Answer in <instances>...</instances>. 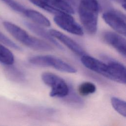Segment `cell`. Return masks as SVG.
<instances>
[{
    "instance_id": "obj_6",
    "label": "cell",
    "mask_w": 126,
    "mask_h": 126,
    "mask_svg": "<svg viewBox=\"0 0 126 126\" xmlns=\"http://www.w3.org/2000/svg\"><path fill=\"white\" fill-rule=\"evenodd\" d=\"M81 62L89 69L113 81L112 72L107 63L103 62L87 54L81 56Z\"/></svg>"
},
{
    "instance_id": "obj_17",
    "label": "cell",
    "mask_w": 126,
    "mask_h": 126,
    "mask_svg": "<svg viewBox=\"0 0 126 126\" xmlns=\"http://www.w3.org/2000/svg\"><path fill=\"white\" fill-rule=\"evenodd\" d=\"M96 90L95 85L90 82H83L80 84L78 87L79 94L83 96H87L94 94L96 91Z\"/></svg>"
},
{
    "instance_id": "obj_7",
    "label": "cell",
    "mask_w": 126,
    "mask_h": 126,
    "mask_svg": "<svg viewBox=\"0 0 126 126\" xmlns=\"http://www.w3.org/2000/svg\"><path fill=\"white\" fill-rule=\"evenodd\" d=\"M103 40L113 47L123 57H126V41L123 35L113 32L106 31L102 35Z\"/></svg>"
},
{
    "instance_id": "obj_21",
    "label": "cell",
    "mask_w": 126,
    "mask_h": 126,
    "mask_svg": "<svg viewBox=\"0 0 126 126\" xmlns=\"http://www.w3.org/2000/svg\"><path fill=\"white\" fill-rule=\"evenodd\" d=\"M68 95V97L67 98L68 101L70 103H82V100L73 92L71 93L70 92V89L68 94H67Z\"/></svg>"
},
{
    "instance_id": "obj_13",
    "label": "cell",
    "mask_w": 126,
    "mask_h": 126,
    "mask_svg": "<svg viewBox=\"0 0 126 126\" xmlns=\"http://www.w3.org/2000/svg\"><path fill=\"white\" fill-rule=\"evenodd\" d=\"M52 7L63 12L73 14L74 11L73 7L68 0H45Z\"/></svg>"
},
{
    "instance_id": "obj_8",
    "label": "cell",
    "mask_w": 126,
    "mask_h": 126,
    "mask_svg": "<svg viewBox=\"0 0 126 126\" xmlns=\"http://www.w3.org/2000/svg\"><path fill=\"white\" fill-rule=\"evenodd\" d=\"M102 58L110 66L114 77V81L126 84V69L125 66L121 63L106 55H102Z\"/></svg>"
},
{
    "instance_id": "obj_22",
    "label": "cell",
    "mask_w": 126,
    "mask_h": 126,
    "mask_svg": "<svg viewBox=\"0 0 126 126\" xmlns=\"http://www.w3.org/2000/svg\"><path fill=\"white\" fill-rule=\"evenodd\" d=\"M122 6L123 7L124 9H126V0H119Z\"/></svg>"
},
{
    "instance_id": "obj_20",
    "label": "cell",
    "mask_w": 126,
    "mask_h": 126,
    "mask_svg": "<svg viewBox=\"0 0 126 126\" xmlns=\"http://www.w3.org/2000/svg\"><path fill=\"white\" fill-rule=\"evenodd\" d=\"M3 2H4L6 5L10 7L11 9L14 10L15 11H17L19 13H24L25 8L23 5L16 2L14 0H1Z\"/></svg>"
},
{
    "instance_id": "obj_12",
    "label": "cell",
    "mask_w": 126,
    "mask_h": 126,
    "mask_svg": "<svg viewBox=\"0 0 126 126\" xmlns=\"http://www.w3.org/2000/svg\"><path fill=\"white\" fill-rule=\"evenodd\" d=\"M23 14L36 24L46 27L50 26L51 23L48 19L37 11L26 9Z\"/></svg>"
},
{
    "instance_id": "obj_18",
    "label": "cell",
    "mask_w": 126,
    "mask_h": 126,
    "mask_svg": "<svg viewBox=\"0 0 126 126\" xmlns=\"http://www.w3.org/2000/svg\"><path fill=\"white\" fill-rule=\"evenodd\" d=\"M32 3L35 5L38 6V7L48 12L51 13H53L55 15L59 13L62 12V11H60L51 6L49 5L45 0H29Z\"/></svg>"
},
{
    "instance_id": "obj_15",
    "label": "cell",
    "mask_w": 126,
    "mask_h": 126,
    "mask_svg": "<svg viewBox=\"0 0 126 126\" xmlns=\"http://www.w3.org/2000/svg\"><path fill=\"white\" fill-rule=\"evenodd\" d=\"M14 56L12 52L3 44L0 43V63L8 65L13 64Z\"/></svg>"
},
{
    "instance_id": "obj_9",
    "label": "cell",
    "mask_w": 126,
    "mask_h": 126,
    "mask_svg": "<svg viewBox=\"0 0 126 126\" xmlns=\"http://www.w3.org/2000/svg\"><path fill=\"white\" fill-rule=\"evenodd\" d=\"M49 32L55 38L58 39L77 55L82 56L86 54L85 50L77 42L65 34L54 29H50Z\"/></svg>"
},
{
    "instance_id": "obj_10",
    "label": "cell",
    "mask_w": 126,
    "mask_h": 126,
    "mask_svg": "<svg viewBox=\"0 0 126 126\" xmlns=\"http://www.w3.org/2000/svg\"><path fill=\"white\" fill-rule=\"evenodd\" d=\"M3 25L6 31L16 39L26 46H28L32 36H31L26 31L8 21L3 22Z\"/></svg>"
},
{
    "instance_id": "obj_14",
    "label": "cell",
    "mask_w": 126,
    "mask_h": 126,
    "mask_svg": "<svg viewBox=\"0 0 126 126\" xmlns=\"http://www.w3.org/2000/svg\"><path fill=\"white\" fill-rule=\"evenodd\" d=\"M5 66H6L4 70L5 74L10 80L16 82H21L25 80V76L19 69L12 66V64Z\"/></svg>"
},
{
    "instance_id": "obj_5",
    "label": "cell",
    "mask_w": 126,
    "mask_h": 126,
    "mask_svg": "<svg viewBox=\"0 0 126 126\" xmlns=\"http://www.w3.org/2000/svg\"><path fill=\"white\" fill-rule=\"evenodd\" d=\"M54 21L61 29L70 33L79 36L84 34L83 29L70 14L62 12L56 14Z\"/></svg>"
},
{
    "instance_id": "obj_11",
    "label": "cell",
    "mask_w": 126,
    "mask_h": 126,
    "mask_svg": "<svg viewBox=\"0 0 126 126\" xmlns=\"http://www.w3.org/2000/svg\"><path fill=\"white\" fill-rule=\"evenodd\" d=\"M25 25L29 30H30L32 32L46 39L54 45L56 46L59 49L61 50H63V46L56 40V38L51 35L49 32H48L45 29L42 28L39 25L30 22H26Z\"/></svg>"
},
{
    "instance_id": "obj_2",
    "label": "cell",
    "mask_w": 126,
    "mask_h": 126,
    "mask_svg": "<svg viewBox=\"0 0 126 126\" xmlns=\"http://www.w3.org/2000/svg\"><path fill=\"white\" fill-rule=\"evenodd\" d=\"M29 62L35 65L42 67H51L59 71L74 73L77 69L72 65L54 56L39 55L31 57Z\"/></svg>"
},
{
    "instance_id": "obj_3",
    "label": "cell",
    "mask_w": 126,
    "mask_h": 126,
    "mask_svg": "<svg viewBox=\"0 0 126 126\" xmlns=\"http://www.w3.org/2000/svg\"><path fill=\"white\" fill-rule=\"evenodd\" d=\"M43 82L51 89L50 96L52 97L63 98L69 93V87L66 82L61 77L51 72H45L41 75Z\"/></svg>"
},
{
    "instance_id": "obj_1",
    "label": "cell",
    "mask_w": 126,
    "mask_h": 126,
    "mask_svg": "<svg viewBox=\"0 0 126 126\" xmlns=\"http://www.w3.org/2000/svg\"><path fill=\"white\" fill-rule=\"evenodd\" d=\"M99 6L97 0H81L78 7L80 21L90 34H94L97 29Z\"/></svg>"
},
{
    "instance_id": "obj_19",
    "label": "cell",
    "mask_w": 126,
    "mask_h": 126,
    "mask_svg": "<svg viewBox=\"0 0 126 126\" xmlns=\"http://www.w3.org/2000/svg\"><path fill=\"white\" fill-rule=\"evenodd\" d=\"M0 43L17 50H21V47L0 31Z\"/></svg>"
},
{
    "instance_id": "obj_16",
    "label": "cell",
    "mask_w": 126,
    "mask_h": 126,
    "mask_svg": "<svg viewBox=\"0 0 126 126\" xmlns=\"http://www.w3.org/2000/svg\"><path fill=\"white\" fill-rule=\"evenodd\" d=\"M111 104L114 109L120 115L126 117V101L118 97L113 96L111 98Z\"/></svg>"
},
{
    "instance_id": "obj_4",
    "label": "cell",
    "mask_w": 126,
    "mask_h": 126,
    "mask_svg": "<svg viewBox=\"0 0 126 126\" xmlns=\"http://www.w3.org/2000/svg\"><path fill=\"white\" fill-rule=\"evenodd\" d=\"M105 23L117 33L125 36L126 35V16L122 12L114 9L105 11L102 15Z\"/></svg>"
}]
</instances>
